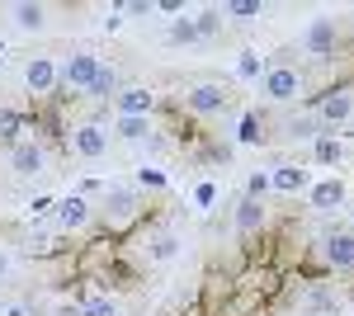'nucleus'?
Segmentation results:
<instances>
[{
    "mask_svg": "<svg viewBox=\"0 0 354 316\" xmlns=\"http://www.w3.org/2000/svg\"><path fill=\"white\" fill-rule=\"evenodd\" d=\"M5 316H24V307H5Z\"/></svg>",
    "mask_w": 354,
    "mask_h": 316,
    "instance_id": "obj_36",
    "label": "nucleus"
},
{
    "mask_svg": "<svg viewBox=\"0 0 354 316\" xmlns=\"http://www.w3.org/2000/svg\"><path fill=\"white\" fill-rule=\"evenodd\" d=\"M113 132H118L123 142H147V132H151V118H113Z\"/></svg>",
    "mask_w": 354,
    "mask_h": 316,
    "instance_id": "obj_17",
    "label": "nucleus"
},
{
    "mask_svg": "<svg viewBox=\"0 0 354 316\" xmlns=\"http://www.w3.org/2000/svg\"><path fill=\"white\" fill-rule=\"evenodd\" d=\"M260 10H265L260 0H227V10H222V15H227V19H255Z\"/></svg>",
    "mask_w": 354,
    "mask_h": 316,
    "instance_id": "obj_25",
    "label": "nucleus"
},
{
    "mask_svg": "<svg viewBox=\"0 0 354 316\" xmlns=\"http://www.w3.org/2000/svg\"><path fill=\"white\" fill-rule=\"evenodd\" d=\"M137 185H142V189H161V185H165V170H156V165H142V170H137Z\"/></svg>",
    "mask_w": 354,
    "mask_h": 316,
    "instance_id": "obj_28",
    "label": "nucleus"
},
{
    "mask_svg": "<svg viewBox=\"0 0 354 316\" xmlns=\"http://www.w3.org/2000/svg\"><path fill=\"white\" fill-rule=\"evenodd\" d=\"M95 76H100V57L95 53H76V57H66V62L57 66V80H62L66 90H90Z\"/></svg>",
    "mask_w": 354,
    "mask_h": 316,
    "instance_id": "obj_4",
    "label": "nucleus"
},
{
    "mask_svg": "<svg viewBox=\"0 0 354 316\" xmlns=\"http://www.w3.org/2000/svg\"><path fill=\"white\" fill-rule=\"evenodd\" d=\"M5 274H10V255L0 250V279H5Z\"/></svg>",
    "mask_w": 354,
    "mask_h": 316,
    "instance_id": "obj_35",
    "label": "nucleus"
},
{
    "mask_svg": "<svg viewBox=\"0 0 354 316\" xmlns=\"http://www.w3.org/2000/svg\"><path fill=\"white\" fill-rule=\"evenodd\" d=\"M241 142H260V118H255V113L241 118Z\"/></svg>",
    "mask_w": 354,
    "mask_h": 316,
    "instance_id": "obj_29",
    "label": "nucleus"
},
{
    "mask_svg": "<svg viewBox=\"0 0 354 316\" xmlns=\"http://www.w3.org/2000/svg\"><path fill=\"white\" fill-rule=\"evenodd\" d=\"M345 198H350V189H345V180H340V175H326V180H312V185H307V203H312L317 212L340 208Z\"/></svg>",
    "mask_w": 354,
    "mask_h": 316,
    "instance_id": "obj_6",
    "label": "nucleus"
},
{
    "mask_svg": "<svg viewBox=\"0 0 354 316\" xmlns=\"http://www.w3.org/2000/svg\"><path fill=\"white\" fill-rule=\"evenodd\" d=\"M236 71H241V76H260V62H255V53H245L241 62H236Z\"/></svg>",
    "mask_w": 354,
    "mask_h": 316,
    "instance_id": "obj_31",
    "label": "nucleus"
},
{
    "mask_svg": "<svg viewBox=\"0 0 354 316\" xmlns=\"http://www.w3.org/2000/svg\"><path fill=\"white\" fill-rule=\"evenodd\" d=\"M90 95H95V100H109V95H118V71L100 66V76H95V85H90Z\"/></svg>",
    "mask_w": 354,
    "mask_h": 316,
    "instance_id": "obj_22",
    "label": "nucleus"
},
{
    "mask_svg": "<svg viewBox=\"0 0 354 316\" xmlns=\"http://www.w3.org/2000/svg\"><path fill=\"white\" fill-rule=\"evenodd\" d=\"M326 264L354 269V232H326Z\"/></svg>",
    "mask_w": 354,
    "mask_h": 316,
    "instance_id": "obj_13",
    "label": "nucleus"
},
{
    "mask_svg": "<svg viewBox=\"0 0 354 316\" xmlns=\"http://www.w3.org/2000/svg\"><path fill=\"white\" fill-rule=\"evenodd\" d=\"M185 104H189V113H222L227 109V90L213 85V80H203V85H189Z\"/></svg>",
    "mask_w": 354,
    "mask_h": 316,
    "instance_id": "obj_11",
    "label": "nucleus"
},
{
    "mask_svg": "<svg viewBox=\"0 0 354 316\" xmlns=\"http://www.w3.org/2000/svg\"><path fill=\"white\" fill-rule=\"evenodd\" d=\"M213 198H218V189H213V185H198V189H194V203H198V208H208Z\"/></svg>",
    "mask_w": 354,
    "mask_h": 316,
    "instance_id": "obj_30",
    "label": "nucleus"
},
{
    "mask_svg": "<svg viewBox=\"0 0 354 316\" xmlns=\"http://www.w3.org/2000/svg\"><path fill=\"white\" fill-rule=\"evenodd\" d=\"M147 255H151V260H175V255H180V236H170V232H165V236L147 241Z\"/></svg>",
    "mask_w": 354,
    "mask_h": 316,
    "instance_id": "obj_19",
    "label": "nucleus"
},
{
    "mask_svg": "<svg viewBox=\"0 0 354 316\" xmlns=\"http://www.w3.org/2000/svg\"><path fill=\"white\" fill-rule=\"evenodd\" d=\"M156 10H161V15H185V5H180V0H161Z\"/></svg>",
    "mask_w": 354,
    "mask_h": 316,
    "instance_id": "obj_32",
    "label": "nucleus"
},
{
    "mask_svg": "<svg viewBox=\"0 0 354 316\" xmlns=\"http://www.w3.org/2000/svg\"><path fill=\"white\" fill-rule=\"evenodd\" d=\"M265 217H270V208H265L260 198H241V203H236V232H245V236H250V232H260V227H265Z\"/></svg>",
    "mask_w": 354,
    "mask_h": 316,
    "instance_id": "obj_14",
    "label": "nucleus"
},
{
    "mask_svg": "<svg viewBox=\"0 0 354 316\" xmlns=\"http://www.w3.org/2000/svg\"><path fill=\"white\" fill-rule=\"evenodd\" d=\"M335 19H312V24L302 28V53L307 57H330L335 53Z\"/></svg>",
    "mask_w": 354,
    "mask_h": 316,
    "instance_id": "obj_8",
    "label": "nucleus"
},
{
    "mask_svg": "<svg viewBox=\"0 0 354 316\" xmlns=\"http://www.w3.org/2000/svg\"><path fill=\"white\" fill-rule=\"evenodd\" d=\"M128 15H156V5H147V0H133V5H128Z\"/></svg>",
    "mask_w": 354,
    "mask_h": 316,
    "instance_id": "obj_33",
    "label": "nucleus"
},
{
    "mask_svg": "<svg viewBox=\"0 0 354 316\" xmlns=\"http://www.w3.org/2000/svg\"><path fill=\"white\" fill-rule=\"evenodd\" d=\"M10 19L24 28V33H33V28L48 24V5H33V0H24V5H15V10H10Z\"/></svg>",
    "mask_w": 354,
    "mask_h": 316,
    "instance_id": "obj_16",
    "label": "nucleus"
},
{
    "mask_svg": "<svg viewBox=\"0 0 354 316\" xmlns=\"http://www.w3.org/2000/svg\"><path fill=\"white\" fill-rule=\"evenodd\" d=\"M288 137H293V142H317V137H322V123H317L312 113H302V118H288Z\"/></svg>",
    "mask_w": 354,
    "mask_h": 316,
    "instance_id": "obj_18",
    "label": "nucleus"
},
{
    "mask_svg": "<svg viewBox=\"0 0 354 316\" xmlns=\"http://www.w3.org/2000/svg\"><path fill=\"white\" fill-rule=\"evenodd\" d=\"M312 118L322 123V132L350 128V123H354V95H350V90H330V95H322V104H317Z\"/></svg>",
    "mask_w": 354,
    "mask_h": 316,
    "instance_id": "obj_2",
    "label": "nucleus"
},
{
    "mask_svg": "<svg viewBox=\"0 0 354 316\" xmlns=\"http://www.w3.org/2000/svg\"><path fill=\"white\" fill-rule=\"evenodd\" d=\"M24 85L33 90V95H53L57 90V62L53 57H33L24 66Z\"/></svg>",
    "mask_w": 354,
    "mask_h": 316,
    "instance_id": "obj_12",
    "label": "nucleus"
},
{
    "mask_svg": "<svg viewBox=\"0 0 354 316\" xmlns=\"http://www.w3.org/2000/svg\"><path fill=\"white\" fill-rule=\"evenodd\" d=\"M71 151L81 160H100L109 151V132L100 128V123H81V128L71 132Z\"/></svg>",
    "mask_w": 354,
    "mask_h": 316,
    "instance_id": "obj_7",
    "label": "nucleus"
},
{
    "mask_svg": "<svg viewBox=\"0 0 354 316\" xmlns=\"http://www.w3.org/2000/svg\"><path fill=\"white\" fill-rule=\"evenodd\" d=\"M10 170H15L19 180L43 175V170H48V151H43V142H38V137H19V142L10 147Z\"/></svg>",
    "mask_w": 354,
    "mask_h": 316,
    "instance_id": "obj_3",
    "label": "nucleus"
},
{
    "mask_svg": "<svg viewBox=\"0 0 354 316\" xmlns=\"http://www.w3.org/2000/svg\"><path fill=\"white\" fill-rule=\"evenodd\" d=\"M53 217H57L62 232H81L85 222H90V198L85 194H66V198H57Z\"/></svg>",
    "mask_w": 354,
    "mask_h": 316,
    "instance_id": "obj_9",
    "label": "nucleus"
},
{
    "mask_svg": "<svg viewBox=\"0 0 354 316\" xmlns=\"http://www.w3.org/2000/svg\"><path fill=\"white\" fill-rule=\"evenodd\" d=\"M265 194H270V170H255V175L245 180V198H260V203H265Z\"/></svg>",
    "mask_w": 354,
    "mask_h": 316,
    "instance_id": "obj_26",
    "label": "nucleus"
},
{
    "mask_svg": "<svg viewBox=\"0 0 354 316\" xmlns=\"http://www.w3.org/2000/svg\"><path fill=\"white\" fill-rule=\"evenodd\" d=\"M104 217H109V227H133L137 217H142V194L133 185H109L104 189Z\"/></svg>",
    "mask_w": 354,
    "mask_h": 316,
    "instance_id": "obj_1",
    "label": "nucleus"
},
{
    "mask_svg": "<svg viewBox=\"0 0 354 316\" xmlns=\"http://www.w3.org/2000/svg\"><path fill=\"white\" fill-rule=\"evenodd\" d=\"M113 104H118V118H151L156 95H151V90H142V85H128V90H118V95H113Z\"/></svg>",
    "mask_w": 354,
    "mask_h": 316,
    "instance_id": "obj_10",
    "label": "nucleus"
},
{
    "mask_svg": "<svg viewBox=\"0 0 354 316\" xmlns=\"http://www.w3.org/2000/svg\"><path fill=\"white\" fill-rule=\"evenodd\" d=\"M19 132H24V118L15 113V109H0V142H19Z\"/></svg>",
    "mask_w": 354,
    "mask_h": 316,
    "instance_id": "obj_21",
    "label": "nucleus"
},
{
    "mask_svg": "<svg viewBox=\"0 0 354 316\" xmlns=\"http://www.w3.org/2000/svg\"><path fill=\"white\" fill-rule=\"evenodd\" d=\"M312 180H307V170L302 165H279V170H270V189H279V194H298V189H307Z\"/></svg>",
    "mask_w": 354,
    "mask_h": 316,
    "instance_id": "obj_15",
    "label": "nucleus"
},
{
    "mask_svg": "<svg viewBox=\"0 0 354 316\" xmlns=\"http://www.w3.org/2000/svg\"><path fill=\"white\" fill-rule=\"evenodd\" d=\"M81 316H118V307H113L109 297H90V302L81 307Z\"/></svg>",
    "mask_w": 354,
    "mask_h": 316,
    "instance_id": "obj_27",
    "label": "nucleus"
},
{
    "mask_svg": "<svg viewBox=\"0 0 354 316\" xmlns=\"http://www.w3.org/2000/svg\"><path fill=\"white\" fill-rule=\"evenodd\" d=\"M194 28H198V38H213L222 28V10H198L194 15Z\"/></svg>",
    "mask_w": 354,
    "mask_h": 316,
    "instance_id": "obj_23",
    "label": "nucleus"
},
{
    "mask_svg": "<svg viewBox=\"0 0 354 316\" xmlns=\"http://www.w3.org/2000/svg\"><path fill=\"white\" fill-rule=\"evenodd\" d=\"M312 156L322 160V165H335V160H340V142H335V132H322V137H317Z\"/></svg>",
    "mask_w": 354,
    "mask_h": 316,
    "instance_id": "obj_20",
    "label": "nucleus"
},
{
    "mask_svg": "<svg viewBox=\"0 0 354 316\" xmlns=\"http://www.w3.org/2000/svg\"><path fill=\"white\" fill-rule=\"evenodd\" d=\"M260 95H270L274 104H288V100L302 95V76L293 66H270V71L260 76Z\"/></svg>",
    "mask_w": 354,
    "mask_h": 316,
    "instance_id": "obj_5",
    "label": "nucleus"
},
{
    "mask_svg": "<svg viewBox=\"0 0 354 316\" xmlns=\"http://www.w3.org/2000/svg\"><path fill=\"white\" fill-rule=\"evenodd\" d=\"M0 62H5V43H0Z\"/></svg>",
    "mask_w": 354,
    "mask_h": 316,
    "instance_id": "obj_37",
    "label": "nucleus"
},
{
    "mask_svg": "<svg viewBox=\"0 0 354 316\" xmlns=\"http://www.w3.org/2000/svg\"><path fill=\"white\" fill-rule=\"evenodd\" d=\"M165 38L185 48V43H198V28H194V19H170V33Z\"/></svg>",
    "mask_w": 354,
    "mask_h": 316,
    "instance_id": "obj_24",
    "label": "nucleus"
},
{
    "mask_svg": "<svg viewBox=\"0 0 354 316\" xmlns=\"http://www.w3.org/2000/svg\"><path fill=\"white\" fill-rule=\"evenodd\" d=\"M53 316H81V307H76V302H62V307H57Z\"/></svg>",
    "mask_w": 354,
    "mask_h": 316,
    "instance_id": "obj_34",
    "label": "nucleus"
}]
</instances>
